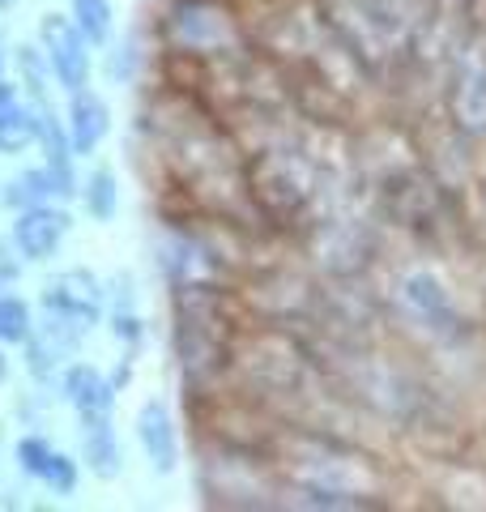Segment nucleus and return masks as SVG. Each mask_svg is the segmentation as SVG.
I'll return each instance as SVG.
<instances>
[{
	"label": "nucleus",
	"mask_w": 486,
	"mask_h": 512,
	"mask_svg": "<svg viewBox=\"0 0 486 512\" xmlns=\"http://www.w3.org/2000/svg\"><path fill=\"white\" fill-rule=\"evenodd\" d=\"M405 299L414 303L418 312H423L427 320H448L452 316V303H448V291L440 282H435L431 274H414L410 282H405Z\"/></svg>",
	"instance_id": "13"
},
{
	"label": "nucleus",
	"mask_w": 486,
	"mask_h": 512,
	"mask_svg": "<svg viewBox=\"0 0 486 512\" xmlns=\"http://www.w3.org/2000/svg\"><path fill=\"white\" fill-rule=\"evenodd\" d=\"M9 380V359H5V350H0V384Z\"/></svg>",
	"instance_id": "19"
},
{
	"label": "nucleus",
	"mask_w": 486,
	"mask_h": 512,
	"mask_svg": "<svg viewBox=\"0 0 486 512\" xmlns=\"http://www.w3.org/2000/svg\"><path fill=\"white\" fill-rule=\"evenodd\" d=\"M60 393H64V402L73 406L77 419L86 423V419H111L120 384H116V376H107L99 363H69V372L60 376Z\"/></svg>",
	"instance_id": "5"
},
{
	"label": "nucleus",
	"mask_w": 486,
	"mask_h": 512,
	"mask_svg": "<svg viewBox=\"0 0 486 512\" xmlns=\"http://www.w3.org/2000/svg\"><path fill=\"white\" fill-rule=\"evenodd\" d=\"M13 5H18V0H0V13H9Z\"/></svg>",
	"instance_id": "21"
},
{
	"label": "nucleus",
	"mask_w": 486,
	"mask_h": 512,
	"mask_svg": "<svg viewBox=\"0 0 486 512\" xmlns=\"http://www.w3.org/2000/svg\"><path fill=\"white\" fill-rule=\"evenodd\" d=\"M18 274H22V252L13 244H0V291L18 282Z\"/></svg>",
	"instance_id": "18"
},
{
	"label": "nucleus",
	"mask_w": 486,
	"mask_h": 512,
	"mask_svg": "<svg viewBox=\"0 0 486 512\" xmlns=\"http://www.w3.org/2000/svg\"><path fill=\"white\" fill-rule=\"evenodd\" d=\"M64 124H69V137H73V150L81 154H94L107 141L111 133V107L103 94H94L90 86H81L69 94V111H64Z\"/></svg>",
	"instance_id": "6"
},
{
	"label": "nucleus",
	"mask_w": 486,
	"mask_h": 512,
	"mask_svg": "<svg viewBox=\"0 0 486 512\" xmlns=\"http://www.w3.org/2000/svg\"><path fill=\"white\" fill-rule=\"evenodd\" d=\"M81 461L90 466L94 478L111 483L120 470H124V448H120V436L111 419H86L81 423Z\"/></svg>",
	"instance_id": "8"
},
{
	"label": "nucleus",
	"mask_w": 486,
	"mask_h": 512,
	"mask_svg": "<svg viewBox=\"0 0 486 512\" xmlns=\"http://www.w3.org/2000/svg\"><path fill=\"white\" fill-rule=\"evenodd\" d=\"M35 333V312L22 295H0V346H26Z\"/></svg>",
	"instance_id": "12"
},
{
	"label": "nucleus",
	"mask_w": 486,
	"mask_h": 512,
	"mask_svg": "<svg viewBox=\"0 0 486 512\" xmlns=\"http://www.w3.org/2000/svg\"><path fill=\"white\" fill-rule=\"evenodd\" d=\"M73 218L60 201H43V205H30V210L13 214V231H9V244L22 252V261H52L60 252V244L69 239Z\"/></svg>",
	"instance_id": "2"
},
{
	"label": "nucleus",
	"mask_w": 486,
	"mask_h": 512,
	"mask_svg": "<svg viewBox=\"0 0 486 512\" xmlns=\"http://www.w3.org/2000/svg\"><path fill=\"white\" fill-rule=\"evenodd\" d=\"M43 201H60L56 180H52V171H47V167L13 175L9 188H5V205H9V210H30V205H43Z\"/></svg>",
	"instance_id": "11"
},
{
	"label": "nucleus",
	"mask_w": 486,
	"mask_h": 512,
	"mask_svg": "<svg viewBox=\"0 0 486 512\" xmlns=\"http://www.w3.org/2000/svg\"><path fill=\"white\" fill-rule=\"evenodd\" d=\"M111 333L124 342V346H137L141 342V333H145V325H141V312H137V295H133V282H128V295H124V303H116L111 308Z\"/></svg>",
	"instance_id": "16"
},
{
	"label": "nucleus",
	"mask_w": 486,
	"mask_h": 512,
	"mask_svg": "<svg viewBox=\"0 0 486 512\" xmlns=\"http://www.w3.org/2000/svg\"><path fill=\"white\" fill-rule=\"evenodd\" d=\"M77 197H81V210L90 214V222H116V214H120V180H116V171L94 167L86 180H81Z\"/></svg>",
	"instance_id": "9"
},
{
	"label": "nucleus",
	"mask_w": 486,
	"mask_h": 512,
	"mask_svg": "<svg viewBox=\"0 0 486 512\" xmlns=\"http://www.w3.org/2000/svg\"><path fill=\"white\" fill-rule=\"evenodd\" d=\"M47 457H52V444H47L43 436H22V440H18V470H22V474L39 478V470H43Z\"/></svg>",
	"instance_id": "17"
},
{
	"label": "nucleus",
	"mask_w": 486,
	"mask_h": 512,
	"mask_svg": "<svg viewBox=\"0 0 486 512\" xmlns=\"http://www.w3.org/2000/svg\"><path fill=\"white\" fill-rule=\"evenodd\" d=\"M39 47H43L47 64H52L56 86L64 94L90 86V73H94L90 39L81 35L73 18H64V13H43L39 18Z\"/></svg>",
	"instance_id": "1"
},
{
	"label": "nucleus",
	"mask_w": 486,
	"mask_h": 512,
	"mask_svg": "<svg viewBox=\"0 0 486 512\" xmlns=\"http://www.w3.org/2000/svg\"><path fill=\"white\" fill-rule=\"evenodd\" d=\"M5 64H9V52H5V39H0V77H5Z\"/></svg>",
	"instance_id": "20"
},
{
	"label": "nucleus",
	"mask_w": 486,
	"mask_h": 512,
	"mask_svg": "<svg viewBox=\"0 0 486 512\" xmlns=\"http://www.w3.org/2000/svg\"><path fill=\"white\" fill-rule=\"evenodd\" d=\"M69 18L90 39V47H103L116 35V9H111V0H69Z\"/></svg>",
	"instance_id": "10"
},
{
	"label": "nucleus",
	"mask_w": 486,
	"mask_h": 512,
	"mask_svg": "<svg viewBox=\"0 0 486 512\" xmlns=\"http://www.w3.org/2000/svg\"><path fill=\"white\" fill-rule=\"evenodd\" d=\"M18 73H22L26 99L30 103H47V86H52L56 77H52V64H47L43 47H18Z\"/></svg>",
	"instance_id": "14"
},
{
	"label": "nucleus",
	"mask_w": 486,
	"mask_h": 512,
	"mask_svg": "<svg viewBox=\"0 0 486 512\" xmlns=\"http://www.w3.org/2000/svg\"><path fill=\"white\" fill-rule=\"evenodd\" d=\"M35 483H43L52 495H73L77 491V483H81V466L69 457V453H60V448H52V457L43 461V470H39V478Z\"/></svg>",
	"instance_id": "15"
},
{
	"label": "nucleus",
	"mask_w": 486,
	"mask_h": 512,
	"mask_svg": "<svg viewBox=\"0 0 486 512\" xmlns=\"http://www.w3.org/2000/svg\"><path fill=\"white\" fill-rule=\"evenodd\" d=\"M43 312H60L81 329H94L107 312V291L90 269H64L43 286Z\"/></svg>",
	"instance_id": "3"
},
{
	"label": "nucleus",
	"mask_w": 486,
	"mask_h": 512,
	"mask_svg": "<svg viewBox=\"0 0 486 512\" xmlns=\"http://www.w3.org/2000/svg\"><path fill=\"white\" fill-rule=\"evenodd\" d=\"M39 141V107L0 77V154H22Z\"/></svg>",
	"instance_id": "7"
},
{
	"label": "nucleus",
	"mask_w": 486,
	"mask_h": 512,
	"mask_svg": "<svg viewBox=\"0 0 486 512\" xmlns=\"http://www.w3.org/2000/svg\"><path fill=\"white\" fill-rule=\"evenodd\" d=\"M133 427H137V444H141V453L150 461L154 474L167 478V474L180 470V427H175L167 402H158V397L141 402Z\"/></svg>",
	"instance_id": "4"
}]
</instances>
